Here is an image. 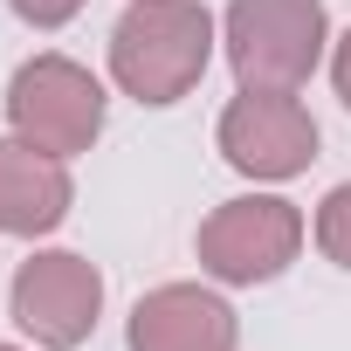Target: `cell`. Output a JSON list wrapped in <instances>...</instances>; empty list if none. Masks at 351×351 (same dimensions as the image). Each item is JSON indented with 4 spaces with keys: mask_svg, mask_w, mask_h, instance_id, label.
Returning a JSON list of instances; mask_svg holds the SVG:
<instances>
[{
    "mask_svg": "<svg viewBox=\"0 0 351 351\" xmlns=\"http://www.w3.org/2000/svg\"><path fill=\"white\" fill-rule=\"evenodd\" d=\"M214 42H221V28L200 0H131L110 28V83L131 104L165 110L200 90Z\"/></svg>",
    "mask_w": 351,
    "mask_h": 351,
    "instance_id": "cell-1",
    "label": "cell"
},
{
    "mask_svg": "<svg viewBox=\"0 0 351 351\" xmlns=\"http://www.w3.org/2000/svg\"><path fill=\"white\" fill-rule=\"evenodd\" d=\"M221 49L241 90H303L330 56L324 0H228Z\"/></svg>",
    "mask_w": 351,
    "mask_h": 351,
    "instance_id": "cell-2",
    "label": "cell"
},
{
    "mask_svg": "<svg viewBox=\"0 0 351 351\" xmlns=\"http://www.w3.org/2000/svg\"><path fill=\"white\" fill-rule=\"evenodd\" d=\"M303 207L282 200V193H241V200H221L200 234H193V255L214 282L228 289H255V282H276L296 255H303Z\"/></svg>",
    "mask_w": 351,
    "mask_h": 351,
    "instance_id": "cell-3",
    "label": "cell"
},
{
    "mask_svg": "<svg viewBox=\"0 0 351 351\" xmlns=\"http://www.w3.org/2000/svg\"><path fill=\"white\" fill-rule=\"evenodd\" d=\"M104 83L69 62V56H28L8 83V131L28 138L35 152H56V158H76L97 145L104 131Z\"/></svg>",
    "mask_w": 351,
    "mask_h": 351,
    "instance_id": "cell-4",
    "label": "cell"
},
{
    "mask_svg": "<svg viewBox=\"0 0 351 351\" xmlns=\"http://www.w3.org/2000/svg\"><path fill=\"white\" fill-rule=\"evenodd\" d=\"M221 158L241 172V180H296L317 158V117L303 110L296 90H241L228 97L221 124H214Z\"/></svg>",
    "mask_w": 351,
    "mask_h": 351,
    "instance_id": "cell-5",
    "label": "cell"
},
{
    "mask_svg": "<svg viewBox=\"0 0 351 351\" xmlns=\"http://www.w3.org/2000/svg\"><path fill=\"white\" fill-rule=\"evenodd\" d=\"M8 310L42 351H76L104 317V276L76 248H42V255H28L14 269Z\"/></svg>",
    "mask_w": 351,
    "mask_h": 351,
    "instance_id": "cell-6",
    "label": "cell"
},
{
    "mask_svg": "<svg viewBox=\"0 0 351 351\" xmlns=\"http://www.w3.org/2000/svg\"><path fill=\"white\" fill-rule=\"evenodd\" d=\"M124 344L131 351H234L241 324H234V303L200 282H158L131 303Z\"/></svg>",
    "mask_w": 351,
    "mask_h": 351,
    "instance_id": "cell-7",
    "label": "cell"
},
{
    "mask_svg": "<svg viewBox=\"0 0 351 351\" xmlns=\"http://www.w3.org/2000/svg\"><path fill=\"white\" fill-rule=\"evenodd\" d=\"M76 207V180H69V158L35 152L28 138H0V234H56Z\"/></svg>",
    "mask_w": 351,
    "mask_h": 351,
    "instance_id": "cell-8",
    "label": "cell"
},
{
    "mask_svg": "<svg viewBox=\"0 0 351 351\" xmlns=\"http://www.w3.org/2000/svg\"><path fill=\"white\" fill-rule=\"evenodd\" d=\"M317 248H324V262L351 269V180L324 193V207H317Z\"/></svg>",
    "mask_w": 351,
    "mask_h": 351,
    "instance_id": "cell-9",
    "label": "cell"
},
{
    "mask_svg": "<svg viewBox=\"0 0 351 351\" xmlns=\"http://www.w3.org/2000/svg\"><path fill=\"white\" fill-rule=\"evenodd\" d=\"M8 8L28 21V28H62V21H76L90 0H8Z\"/></svg>",
    "mask_w": 351,
    "mask_h": 351,
    "instance_id": "cell-10",
    "label": "cell"
},
{
    "mask_svg": "<svg viewBox=\"0 0 351 351\" xmlns=\"http://www.w3.org/2000/svg\"><path fill=\"white\" fill-rule=\"evenodd\" d=\"M330 90L344 97V110H351V28L330 42Z\"/></svg>",
    "mask_w": 351,
    "mask_h": 351,
    "instance_id": "cell-11",
    "label": "cell"
},
{
    "mask_svg": "<svg viewBox=\"0 0 351 351\" xmlns=\"http://www.w3.org/2000/svg\"><path fill=\"white\" fill-rule=\"evenodd\" d=\"M0 351H21V344H0Z\"/></svg>",
    "mask_w": 351,
    "mask_h": 351,
    "instance_id": "cell-12",
    "label": "cell"
}]
</instances>
